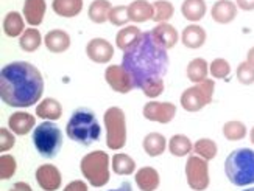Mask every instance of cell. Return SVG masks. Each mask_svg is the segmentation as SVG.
<instances>
[{"instance_id":"obj_11","label":"cell","mask_w":254,"mask_h":191,"mask_svg":"<svg viewBox=\"0 0 254 191\" xmlns=\"http://www.w3.org/2000/svg\"><path fill=\"white\" fill-rule=\"evenodd\" d=\"M105 80L117 94H128L134 89L129 73L124 69V65L113 64L105 70Z\"/></svg>"},{"instance_id":"obj_8","label":"cell","mask_w":254,"mask_h":191,"mask_svg":"<svg viewBox=\"0 0 254 191\" xmlns=\"http://www.w3.org/2000/svg\"><path fill=\"white\" fill-rule=\"evenodd\" d=\"M215 83L212 80H204L183 92L180 101L184 110L187 112H200L203 107L212 103L214 99Z\"/></svg>"},{"instance_id":"obj_39","label":"cell","mask_w":254,"mask_h":191,"mask_svg":"<svg viewBox=\"0 0 254 191\" xmlns=\"http://www.w3.org/2000/svg\"><path fill=\"white\" fill-rule=\"evenodd\" d=\"M236 76H237V81L244 86H251L254 84V65H251L250 62H240L237 65V70H236Z\"/></svg>"},{"instance_id":"obj_22","label":"cell","mask_w":254,"mask_h":191,"mask_svg":"<svg viewBox=\"0 0 254 191\" xmlns=\"http://www.w3.org/2000/svg\"><path fill=\"white\" fill-rule=\"evenodd\" d=\"M151 33H153L154 36H156V39L167 50L173 48L176 44H178V41H180L178 30H176L173 25L167 24V22H164V24H158L156 27L151 30Z\"/></svg>"},{"instance_id":"obj_10","label":"cell","mask_w":254,"mask_h":191,"mask_svg":"<svg viewBox=\"0 0 254 191\" xmlns=\"http://www.w3.org/2000/svg\"><path fill=\"white\" fill-rule=\"evenodd\" d=\"M142 114L148 121L167 125L176 117V106L169 101H148L143 106Z\"/></svg>"},{"instance_id":"obj_33","label":"cell","mask_w":254,"mask_h":191,"mask_svg":"<svg viewBox=\"0 0 254 191\" xmlns=\"http://www.w3.org/2000/svg\"><path fill=\"white\" fill-rule=\"evenodd\" d=\"M193 152H195V155L201 157V159L209 162L217 157L218 146L212 139H200L193 143Z\"/></svg>"},{"instance_id":"obj_26","label":"cell","mask_w":254,"mask_h":191,"mask_svg":"<svg viewBox=\"0 0 254 191\" xmlns=\"http://www.w3.org/2000/svg\"><path fill=\"white\" fill-rule=\"evenodd\" d=\"M207 11L204 0H184L181 5L183 17L189 22H200Z\"/></svg>"},{"instance_id":"obj_32","label":"cell","mask_w":254,"mask_h":191,"mask_svg":"<svg viewBox=\"0 0 254 191\" xmlns=\"http://www.w3.org/2000/svg\"><path fill=\"white\" fill-rule=\"evenodd\" d=\"M169 151L175 157H186L193 151V143L187 136L176 134L169 140Z\"/></svg>"},{"instance_id":"obj_37","label":"cell","mask_w":254,"mask_h":191,"mask_svg":"<svg viewBox=\"0 0 254 191\" xmlns=\"http://www.w3.org/2000/svg\"><path fill=\"white\" fill-rule=\"evenodd\" d=\"M16 159L9 154H2L0 155V179L2 181H8L16 174Z\"/></svg>"},{"instance_id":"obj_15","label":"cell","mask_w":254,"mask_h":191,"mask_svg":"<svg viewBox=\"0 0 254 191\" xmlns=\"http://www.w3.org/2000/svg\"><path fill=\"white\" fill-rule=\"evenodd\" d=\"M36 123V117L33 114H28V112H14L11 114L8 118V128L9 131H13L16 136H25V134H30V131L35 128Z\"/></svg>"},{"instance_id":"obj_21","label":"cell","mask_w":254,"mask_h":191,"mask_svg":"<svg viewBox=\"0 0 254 191\" xmlns=\"http://www.w3.org/2000/svg\"><path fill=\"white\" fill-rule=\"evenodd\" d=\"M128 16H129V20L136 22V24L153 20V16H154L153 3L147 2V0H134V2H131L128 5Z\"/></svg>"},{"instance_id":"obj_30","label":"cell","mask_w":254,"mask_h":191,"mask_svg":"<svg viewBox=\"0 0 254 191\" xmlns=\"http://www.w3.org/2000/svg\"><path fill=\"white\" fill-rule=\"evenodd\" d=\"M113 5L109 0H94L87 9V16L94 22V24H105L109 17V11Z\"/></svg>"},{"instance_id":"obj_9","label":"cell","mask_w":254,"mask_h":191,"mask_svg":"<svg viewBox=\"0 0 254 191\" xmlns=\"http://www.w3.org/2000/svg\"><path fill=\"white\" fill-rule=\"evenodd\" d=\"M186 179L187 185L193 191H204L211 185V176H209L207 160L198 155H189L186 162Z\"/></svg>"},{"instance_id":"obj_42","label":"cell","mask_w":254,"mask_h":191,"mask_svg":"<svg viewBox=\"0 0 254 191\" xmlns=\"http://www.w3.org/2000/svg\"><path fill=\"white\" fill-rule=\"evenodd\" d=\"M63 191H89V188H87L86 182L80 181V179H76V181H72L70 184L65 185Z\"/></svg>"},{"instance_id":"obj_20","label":"cell","mask_w":254,"mask_h":191,"mask_svg":"<svg viewBox=\"0 0 254 191\" xmlns=\"http://www.w3.org/2000/svg\"><path fill=\"white\" fill-rule=\"evenodd\" d=\"M36 117L46 121H57L63 117V106L55 98H44L36 106Z\"/></svg>"},{"instance_id":"obj_5","label":"cell","mask_w":254,"mask_h":191,"mask_svg":"<svg viewBox=\"0 0 254 191\" xmlns=\"http://www.w3.org/2000/svg\"><path fill=\"white\" fill-rule=\"evenodd\" d=\"M31 136L33 144L44 159H53L55 155L60 154L64 137L58 125H55L53 121H42L33 129Z\"/></svg>"},{"instance_id":"obj_36","label":"cell","mask_w":254,"mask_h":191,"mask_svg":"<svg viewBox=\"0 0 254 191\" xmlns=\"http://www.w3.org/2000/svg\"><path fill=\"white\" fill-rule=\"evenodd\" d=\"M108 20L111 22L113 25L116 27H127L129 20V16H128V6L125 5H117V6H113L111 11H109V17Z\"/></svg>"},{"instance_id":"obj_38","label":"cell","mask_w":254,"mask_h":191,"mask_svg":"<svg viewBox=\"0 0 254 191\" xmlns=\"http://www.w3.org/2000/svg\"><path fill=\"white\" fill-rule=\"evenodd\" d=\"M209 73L217 80H226L231 73V65L225 58H215L209 64Z\"/></svg>"},{"instance_id":"obj_35","label":"cell","mask_w":254,"mask_h":191,"mask_svg":"<svg viewBox=\"0 0 254 191\" xmlns=\"http://www.w3.org/2000/svg\"><path fill=\"white\" fill-rule=\"evenodd\" d=\"M153 8H154L153 22H159V24L170 20L175 14V6L169 0H156V2H153Z\"/></svg>"},{"instance_id":"obj_12","label":"cell","mask_w":254,"mask_h":191,"mask_svg":"<svg viewBox=\"0 0 254 191\" xmlns=\"http://www.w3.org/2000/svg\"><path fill=\"white\" fill-rule=\"evenodd\" d=\"M36 182L44 191H57L63 184V176L58 166L53 163H44L36 170Z\"/></svg>"},{"instance_id":"obj_23","label":"cell","mask_w":254,"mask_h":191,"mask_svg":"<svg viewBox=\"0 0 254 191\" xmlns=\"http://www.w3.org/2000/svg\"><path fill=\"white\" fill-rule=\"evenodd\" d=\"M142 148L150 157H158L165 152V149L169 148L167 139L159 132H150L147 134L142 140Z\"/></svg>"},{"instance_id":"obj_45","label":"cell","mask_w":254,"mask_h":191,"mask_svg":"<svg viewBox=\"0 0 254 191\" xmlns=\"http://www.w3.org/2000/svg\"><path fill=\"white\" fill-rule=\"evenodd\" d=\"M109 191H132V187H131L129 182H124L119 188H116V190H109Z\"/></svg>"},{"instance_id":"obj_16","label":"cell","mask_w":254,"mask_h":191,"mask_svg":"<svg viewBox=\"0 0 254 191\" xmlns=\"http://www.w3.org/2000/svg\"><path fill=\"white\" fill-rule=\"evenodd\" d=\"M134 181L140 191H156L161 184V177L153 166H142L134 173Z\"/></svg>"},{"instance_id":"obj_48","label":"cell","mask_w":254,"mask_h":191,"mask_svg":"<svg viewBox=\"0 0 254 191\" xmlns=\"http://www.w3.org/2000/svg\"><path fill=\"white\" fill-rule=\"evenodd\" d=\"M242 191H254V187H251V188H245V190H242Z\"/></svg>"},{"instance_id":"obj_28","label":"cell","mask_w":254,"mask_h":191,"mask_svg":"<svg viewBox=\"0 0 254 191\" xmlns=\"http://www.w3.org/2000/svg\"><path fill=\"white\" fill-rule=\"evenodd\" d=\"M186 73H187V78H189L190 83H193V84L203 83L204 80H207V73H209L207 61L203 59V58L192 59L189 64H187Z\"/></svg>"},{"instance_id":"obj_31","label":"cell","mask_w":254,"mask_h":191,"mask_svg":"<svg viewBox=\"0 0 254 191\" xmlns=\"http://www.w3.org/2000/svg\"><path fill=\"white\" fill-rule=\"evenodd\" d=\"M42 44V36H41V31L36 27H31L27 28L24 31V35L19 38V47L20 50H24L27 53H33L36 51Z\"/></svg>"},{"instance_id":"obj_44","label":"cell","mask_w":254,"mask_h":191,"mask_svg":"<svg viewBox=\"0 0 254 191\" xmlns=\"http://www.w3.org/2000/svg\"><path fill=\"white\" fill-rule=\"evenodd\" d=\"M8 191H33V188L27 182H16L11 185V188Z\"/></svg>"},{"instance_id":"obj_1","label":"cell","mask_w":254,"mask_h":191,"mask_svg":"<svg viewBox=\"0 0 254 191\" xmlns=\"http://www.w3.org/2000/svg\"><path fill=\"white\" fill-rule=\"evenodd\" d=\"M124 69L129 73L134 89L159 81L169 69V53L151 31L142 33L140 39L124 51Z\"/></svg>"},{"instance_id":"obj_34","label":"cell","mask_w":254,"mask_h":191,"mask_svg":"<svg viewBox=\"0 0 254 191\" xmlns=\"http://www.w3.org/2000/svg\"><path fill=\"white\" fill-rule=\"evenodd\" d=\"M247 126L239 120H229L223 125V136L229 142H239L247 137Z\"/></svg>"},{"instance_id":"obj_47","label":"cell","mask_w":254,"mask_h":191,"mask_svg":"<svg viewBox=\"0 0 254 191\" xmlns=\"http://www.w3.org/2000/svg\"><path fill=\"white\" fill-rule=\"evenodd\" d=\"M250 140H251V143L254 144V126H253L251 131H250Z\"/></svg>"},{"instance_id":"obj_6","label":"cell","mask_w":254,"mask_h":191,"mask_svg":"<svg viewBox=\"0 0 254 191\" xmlns=\"http://www.w3.org/2000/svg\"><path fill=\"white\" fill-rule=\"evenodd\" d=\"M109 166H111V157L105 151H92L81 159L80 171L92 187L100 188L109 182L111 177Z\"/></svg>"},{"instance_id":"obj_19","label":"cell","mask_w":254,"mask_h":191,"mask_svg":"<svg viewBox=\"0 0 254 191\" xmlns=\"http://www.w3.org/2000/svg\"><path fill=\"white\" fill-rule=\"evenodd\" d=\"M46 11H47L46 0H25L24 17L27 24H30L31 27H38L42 24Z\"/></svg>"},{"instance_id":"obj_13","label":"cell","mask_w":254,"mask_h":191,"mask_svg":"<svg viewBox=\"0 0 254 191\" xmlns=\"http://www.w3.org/2000/svg\"><path fill=\"white\" fill-rule=\"evenodd\" d=\"M86 54L92 62L108 64L114 56V47H113L111 42L103 39V38H94L87 42Z\"/></svg>"},{"instance_id":"obj_41","label":"cell","mask_w":254,"mask_h":191,"mask_svg":"<svg viewBox=\"0 0 254 191\" xmlns=\"http://www.w3.org/2000/svg\"><path fill=\"white\" fill-rule=\"evenodd\" d=\"M164 80H159V81H154V83H150V84H147L145 87L142 89V92L145 94V96H148V98H156V96H159L162 92H164Z\"/></svg>"},{"instance_id":"obj_46","label":"cell","mask_w":254,"mask_h":191,"mask_svg":"<svg viewBox=\"0 0 254 191\" xmlns=\"http://www.w3.org/2000/svg\"><path fill=\"white\" fill-rule=\"evenodd\" d=\"M247 62H250L251 65H254V47H251L247 53Z\"/></svg>"},{"instance_id":"obj_18","label":"cell","mask_w":254,"mask_h":191,"mask_svg":"<svg viewBox=\"0 0 254 191\" xmlns=\"http://www.w3.org/2000/svg\"><path fill=\"white\" fill-rule=\"evenodd\" d=\"M44 44L52 53H64L70 47V36L64 30H50L44 38Z\"/></svg>"},{"instance_id":"obj_3","label":"cell","mask_w":254,"mask_h":191,"mask_svg":"<svg viewBox=\"0 0 254 191\" xmlns=\"http://www.w3.org/2000/svg\"><path fill=\"white\" fill-rule=\"evenodd\" d=\"M65 134L72 142L81 146H89L100 139L102 126L91 109L78 107L73 110L65 125Z\"/></svg>"},{"instance_id":"obj_7","label":"cell","mask_w":254,"mask_h":191,"mask_svg":"<svg viewBox=\"0 0 254 191\" xmlns=\"http://www.w3.org/2000/svg\"><path fill=\"white\" fill-rule=\"evenodd\" d=\"M105 129H106V144L109 149L119 151L127 144V117L125 112L113 106L103 114Z\"/></svg>"},{"instance_id":"obj_24","label":"cell","mask_w":254,"mask_h":191,"mask_svg":"<svg viewBox=\"0 0 254 191\" xmlns=\"http://www.w3.org/2000/svg\"><path fill=\"white\" fill-rule=\"evenodd\" d=\"M142 31L136 25H127L124 28H120L119 33L116 35V47H119L122 51H127L129 47H132L134 44L140 39Z\"/></svg>"},{"instance_id":"obj_40","label":"cell","mask_w":254,"mask_h":191,"mask_svg":"<svg viewBox=\"0 0 254 191\" xmlns=\"http://www.w3.org/2000/svg\"><path fill=\"white\" fill-rule=\"evenodd\" d=\"M16 140H14V132L8 131L6 128H0V151L3 154L6 151H9L14 146Z\"/></svg>"},{"instance_id":"obj_25","label":"cell","mask_w":254,"mask_h":191,"mask_svg":"<svg viewBox=\"0 0 254 191\" xmlns=\"http://www.w3.org/2000/svg\"><path fill=\"white\" fill-rule=\"evenodd\" d=\"M3 31L8 38H20L25 31V17L17 11H9L3 19Z\"/></svg>"},{"instance_id":"obj_4","label":"cell","mask_w":254,"mask_h":191,"mask_svg":"<svg viewBox=\"0 0 254 191\" xmlns=\"http://www.w3.org/2000/svg\"><path fill=\"white\" fill-rule=\"evenodd\" d=\"M225 173L228 181L236 187H248L254 184V149L239 148L229 152L225 160Z\"/></svg>"},{"instance_id":"obj_14","label":"cell","mask_w":254,"mask_h":191,"mask_svg":"<svg viewBox=\"0 0 254 191\" xmlns=\"http://www.w3.org/2000/svg\"><path fill=\"white\" fill-rule=\"evenodd\" d=\"M239 13V6L233 2V0H217L211 8V16L214 22L220 25L231 24Z\"/></svg>"},{"instance_id":"obj_43","label":"cell","mask_w":254,"mask_h":191,"mask_svg":"<svg viewBox=\"0 0 254 191\" xmlns=\"http://www.w3.org/2000/svg\"><path fill=\"white\" fill-rule=\"evenodd\" d=\"M236 5L239 6V9L253 11L254 9V0H236Z\"/></svg>"},{"instance_id":"obj_27","label":"cell","mask_w":254,"mask_h":191,"mask_svg":"<svg viewBox=\"0 0 254 191\" xmlns=\"http://www.w3.org/2000/svg\"><path fill=\"white\" fill-rule=\"evenodd\" d=\"M52 9L61 17H75L81 13L83 0H53Z\"/></svg>"},{"instance_id":"obj_17","label":"cell","mask_w":254,"mask_h":191,"mask_svg":"<svg viewBox=\"0 0 254 191\" xmlns=\"http://www.w3.org/2000/svg\"><path fill=\"white\" fill-rule=\"evenodd\" d=\"M181 42L187 48H192V50L201 48L206 42V30L198 24L187 25L181 33Z\"/></svg>"},{"instance_id":"obj_29","label":"cell","mask_w":254,"mask_h":191,"mask_svg":"<svg viewBox=\"0 0 254 191\" xmlns=\"http://www.w3.org/2000/svg\"><path fill=\"white\" fill-rule=\"evenodd\" d=\"M111 168L119 176H131L136 173V162L128 154L117 152L111 157Z\"/></svg>"},{"instance_id":"obj_2","label":"cell","mask_w":254,"mask_h":191,"mask_svg":"<svg viewBox=\"0 0 254 191\" xmlns=\"http://www.w3.org/2000/svg\"><path fill=\"white\" fill-rule=\"evenodd\" d=\"M44 94V78L38 67L27 61L6 64L0 72V96L11 107H30Z\"/></svg>"}]
</instances>
